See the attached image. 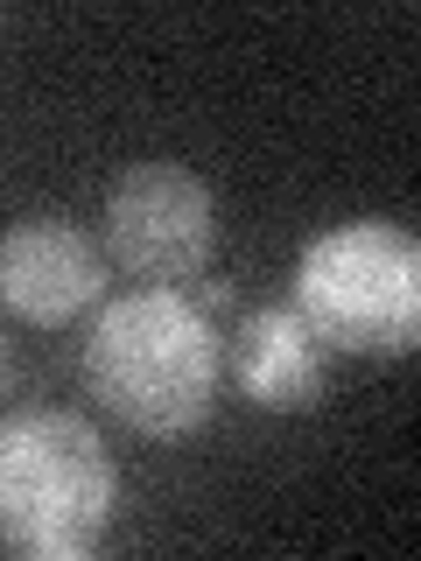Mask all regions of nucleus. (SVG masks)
Wrapping results in <instances>:
<instances>
[{"mask_svg":"<svg viewBox=\"0 0 421 561\" xmlns=\"http://www.w3.org/2000/svg\"><path fill=\"white\" fill-rule=\"evenodd\" d=\"M295 309L338 351H414L421 337V245L386 218L309 239L295 267Z\"/></svg>","mask_w":421,"mask_h":561,"instance_id":"nucleus-3","label":"nucleus"},{"mask_svg":"<svg viewBox=\"0 0 421 561\" xmlns=\"http://www.w3.org/2000/svg\"><path fill=\"white\" fill-rule=\"evenodd\" d=\"M218 210L197 169L183 162H134L105 190V253L120 274L148 280V288H183L210 260Z\"/></svg>","mask_w":421,"mask_h":561,"instance_id":"nucleus-4","label":"nucleus"},{"mask_svg":"<svg viewBox=\"0 0 421 561\" xmlns=\"http://www.w3.org/2000/svg\"><path fill=\"white\" fill-rule=\"evenodd\" d=\"M225 344L183 288H134L99 309L84 337V386L140 435H190L218 408Z\"/></svg>","mask_w":421,"mask_h":561,"instance_id":"nucleus-1","label":"nucleus"},{"mask_svg":"<svg viewBox=\"0 0 421 561\" xmlns=\"http://www.w3.org/2000/svg\"><path fill=\"white\" fill-rule=\"evenodd\" d=\"M105 288V253L70 218H22L0 232V302L29 323H70Z\"/></svg>","mask_w":421,"mask_h":561,"instance_id":"nucleus-5","label":"nucleus"},{"mask_svg":"<svg viewBox=\"0 0 421 561\" xmlns=\"http://www.w3.org/2000/svg\"><path fill=\"white\" fill-rule=\"evenodd\" d=\"M120 470L84 414L35 408L0 428V540L22 554L70 561L105 534Z\"/></svg>","mask_w":421,"mask_h":561,"instance_id":"nucleus-2","label":"nucleus"},{"mask_svg":"<svg viewBox=\"0 0 421 561\" xmlns=\"http://www.w3.org/2000/svg\"><path fill=\"white\" fill-rule=\"evenodd\" d=\"M323 337L303 323L295 302H268V309H246L232 344H225V365H232V386L253 408L274 414H303L323 393Z\"/></svg>","mask_w":421,"mask_h":561,"instance_id":"nucleus-6","label":"nucleus"},{"mask_svg":"<svg viewBox=\"0 0 421 561\" xmlns=\"http://www.w3.org/2000/svg\"><path fill=\"white\" fill-rule=\"evenodd\" d=\"M0 379H8V351H0Z\"/></svg>","mask_w":421,"mask_h":561,"instance_id":"nucleus-7","label":"nucleus"}]
</instances>
